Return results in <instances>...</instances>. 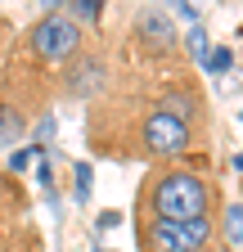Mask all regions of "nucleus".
<instances>
[{
    "label": "nucleus",
    "mask_w": 243,
    "mask_h": 252,
    "mask_svg": "<svg viewBox=\"0 0 243 252\" xmlns=\"http://www.w3.org/2000/svg\"><path fill=\"white\" fill-rule=\"evenodd\" d=\"M221 212H225V194L212 176L207 153L149 162L144 180L135 185V220H198Z\"/></svg>",
    "instance_id": "3"
},
{
    "label": "nucleus",
    "mask_w": 243,
    "mask_h": 252,
    "mask_svg": "<svg viewBox=\"0 0 243 252\" xmlns=\"http://www.w3.org/2000/svg\"><path fill=\"white\" fill-rule=\"evenodd\" d=\"M9 45H14V23L0 14V72H5V59H9Z\"/></svg>",
    "instance_id": "13"
},
{
    "label": "nucleus",
    "mask_w": 243,
    "mask_h": 252,
    "mask_svg": "<svg viewBox=\"0 0 243 252\" xmlns=\"http://www.w3.org/2000/svg\"><path fill=\"white\" fill-rule=\"evenodd\" d=\"M72 194H77V203H90V162L72 167Z\"/></svg>",
    "instance_id": "12"
},
{
    "label": "nucleus",
    "mask_w": 243,
    "mask_h": 252,
    "mask_svg": "<svg viewBox=\"0 0 243 252\" xmlns=\"http://www.w3.org/2000/svg\"><path fill=\"white\" fill-rule=\"evenodd\" d=\"M23 126H27V122H23L9 104H0V144H14V140L23 135Z\"/></svg>",
    "instance_id": "10"
},
{
    "label": "nucleus",
    "mask_w": 243,
    "mask_h": 252,
    "mask_svg": "<svg viewBox=\"0 0 243 252\" xmlns=\"http://www.w3.org/2000/svg\"><path fill=\"white\" fill-rule=\"evenodd\" d=\"M122 50L144 54V59H176V54H185L176 23H171L167 9H158V5L135 9V18H131V27H126V36H122Z\"/></svg>",
    "instance_id": "6"
},
{
    "label": "nucleus",
    "mask_w": 243,
    "mask_h": 252,
    "mask_svg": "<svg viewBox=\"0 0 243 252\" xmlns=\"http://www.w3.org/2000/svg\"><path fill=\"white\" fill-rule=\"evenodd\" d=\"M212 99L194 59L117 50L108 81L86 104V149L108 162H171L207 153Z\"/></svg>",
    "instance_id": "1"
},
{
    "label": "nucleus",
    "mask_w": 243,
    "mask_h": 252,
    "mask_svg": "<svg viewBox=\"0 0 243 252\" xmlns=\"http://www.w3.org/2000/svg\"><path fill=\"white\" fill-rule=\"evenodd\" d=\"M0 252H45V239L27 220V207H0Z\"/></svg>",
    "instance_id": "7"
},
{
    "label": "nucleus",
    "mask_w": 243,
    "mask_h": 252,
    "mask_svg": "<svg viewBox=\"0 0 243 252\" xmlns=\"http://www.w3.org/2000/svg\"><path fill=\"white\" fill-rule=\"evenodd\" d=\"M108 68H113V50L99 32H90L81 41V50L63 63V72H59V99H95L99 86L108 81Z\"/></svg>",
    "instance_id": "5"
},
{
    "label": "nucleus",
    "mask_w": 243,
    "mask_h": 252,
    "mask_svg": "<svg viewBox=\"0 0 243 252\" xmlns=\"http://www.w3.org/2000/svg\"><path fill=\"white\" fill-rule=\"evenodd\" d=\"M153 5H158V9H162V5H171V9H176V14H185V18H189V23H194V18H198V9H194V5H189V0H153Z\"/></svg>",
    "instance_id": "14"
},
{
    "label": "nucleus",
    "mask_w": 243,
    "mask_h": 252,
    "mask_svg": "<svg viewBox=\"0 0 243 252\" xmlns=\"http://www.w3.org/2000/svg\"><path fill=\"white\" fill-rule=\"evenodd\" d=\"M225 239H230V248L243 239V203H225Z\"/></svg>",
    "instance_id": "11"
},
{
    "label": "nucleus",
    "mask_w": 243,
    "mask_h": 252,
    "mask_svg": "<svg viewBox=\"0 0 243 252\" xmlns=\"http://www.w3.org/2000/svg\"><path fill=\"white\" fill-rule=\"evenodd\" d=\"M207 68H212V72H225V68H230V50H212Z\"/></svg>",
    "instance_id": "15"
},
{
    "label": "nucleus",
    "mask_w": 243,
    "mask_h": 252,
    "mask_svg": "<svg viewBox=\"0 0 243 252\" xmlns=\"http://www.w3.org/2000/svg\"><path fill=\"white\" fill-rule=\"evenodd\" d=\"M0 207H27V194H23V185L14 171L0 167Z\"/></svg>",
    "instance_id": "9"
},
{
    "label": "nucleus",
    "mask_w": 243,
    "mask_h": 252,
    "mask_svg": "<svg viewBox=\"0 0 243 252\" xmlns=\"http://www.w3.org/2000/svg\"><path fill=\"white\" fill-rule=\"evenodd\" d=\"M203 50H207V36H203V27H194V32H189V54L198 59Z\"/></svg>",
    "instance_id": "16"
},
{
    "label": "nucleus",
    "mask_w": 243,
    "mask_h": 252,
    "mask_svg": "<svg viewBox=\"0 0 243 252\" xmlns=\"http://www.w3.org/2000/svg\"><path fill=\"white\" fill-rule=\"evenodd\" d=\"M72 18H77L86 32H99V18H104V0H72Z\"/></svg>",
    "instance_id": "8"
},
{
    "label": "nucleus",
    "mask_w": 243,
    "mask_h": 252,
    "mask_svg": "<svg viewBox=\"0 0 243 252\" xmlns=\"http://www.w3.org/2000/svg\"><path fill=\"white\" fill-rule=\"evenodd\" d=\"M86 36L90 32L72 14H63V9L41 14L9 45L5 72H0V104H9L23 122L32 113H50V104L59 99V72L81 50Z\"/></svg>",
    "instance_id": "2"
},
{
    "label": "nucleus",
    "mask_w": 243,
    "mask_h": 252,
    "mask_svg": "<svg viewBox=\"0 0 243 252\" xmlns=\"http://www.w3.org/2000/svg\"><path fill=\"white\" fill-rule=\"evenodd\" d=\"M221 216H198V220H135V248L140 252H230Z\"/></svg>",
    "instance_id": "4"
},
{
    "label": "nucleus",
    "mask_w": 243,
    "mask_h": 252,
    "mask_svg": "<svg viewBox=\"0 0 243 252\" xmlns=\"http://www.w3.org/2000/svg\"><path fill=\"white\" fill-rule=\"evenodd\" d=\"M95 252H108V248H95Z\"/></svg>",
    "instance_id": "17"
}]
</instances>
